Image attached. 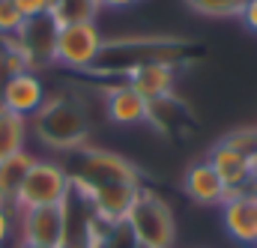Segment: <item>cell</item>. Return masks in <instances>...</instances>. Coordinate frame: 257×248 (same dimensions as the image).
I'll list each match as a JSON object with an SVG mask.
<instances>
[{"label":"cell","mask_w":257,"mask_h":248,"mask_svg":"<svg viewBox=\"0 0 257 248\" xmlns=\"http://www.w3.org/2000/svg\"><path fill=\"white\" fill-rule=\"evenodd\" d=\"M72 168H66L72 180V194L84 197V203L105 227L123 224L144 188L138 168L102 147H81L72 153Z\"/></svg>","instance_id":"obj_1"},{"label":"cell","mask_w":257,"mask_h":248,"mask_svg":"<svg viewBox=\"0 0 257 248\" xmlns=\"http://www.w3.org/2000/svg\"><path fill=\"white\" fill-rule=\"evenodd\" d=\"M30 120H33L36 141L42 147L54 150V153H75V150L87 147V135H90L87 114L69 96H51V99H45V105Z\"/></svg>","instance_id":"obj_2"},{"label":"cell","mask_w":257,"mask_h":248,"mask_svg":"<svg viewBox=\"0 0 257 248\" xmlns=\"http://www.w3.org/2000/svg\"><path fill=\"white\" fill-rule=\"evenodd\" d=\"M141 248H174L177 242V221L171 206L150 188H141L138 200L132 203L126 221H123Z\"/></svg>","instance_id":"obj_3"},{"label":"cell","mask_w":257,"mask_h":248,"mask_svg":"<svg viewBox=\"0 0 257 248\" xmlns=\"http://www.w3.org/2000/svg\"><path fill=\"white\" fill-rule=\"evenodd\" d=\"M69 197H72V180H69L66 165L54 162V159H36L18 188L15 215L24 209L60 206V203H69Z\"/></svg>","instance_id":"obj_4"},{"label":"cell","mask_w":257,"mask_h":248,"mask_svg":"<svg viewBox=\"0 0 257 248\" xmlns=\"http://www.w3.org/2000/svg\"><path fill=\"white\" fill-rule=\"evenodd\" d=\"M105 36L96 21H72L57 27L54 42V63H60L69 72H90L105 51Z\"/></svg>","instance_id":"obj_5"},{"label":"cell","mask_w":257,"mask_h":248,"mask_svg":"<svg viewBox=\"0 0 257 248\" xmlns=\"http://www.w3.org/2000/svg\"><path fill=\"white\" fill-rule=\"evenodd\" d=\"M21 242L36 248H66L69 245V203L39 206L18 212Z\"/></svg>","instance_id":"obj_6"},{"label":"cell","mask_w":257,"mask_h":248,"mask_svg":"<svg viewBox=\"0 0 257 248\" xmlns=\"http://www.w3.org/2000/svg\"><path fill=\"white\" fill-rule=\"evenodd\" d=\"M45 99H48L45 84L33 69L12 72L0 87V108H6V111H12L18 117H27V120L45 105Z\"/></svg>","instance_id":"obj_7"},{"label":"cell","mask_w":257,"mask_h":248,"mask_svg":"<svg viewBox=\"0 0 257 248\" xmlns=\"http://www.w3.org/2000/svg\"><path fill=\"white\" fill-rule=\"evenodd\" d=\"M221 224L233 242L257 248V197L227 194V200L221 203Z\"/></svg>","instance_id":"obj_8"},{"label":"cell","mask_w":257,"mask_h":248,"mask_svg":"<svg viewBox=\"0 0 257 248\" xmlns=\"http://www.w3.org/2000/svg\"><path fill=\"white\" fill-rule=\"evenodd\" d=\"M126 84L144 96L147 102H162L174 96L177 87V66L171 63H141L126 75Z\"/></svg>","instance_id":"obj_9"},{"label":"cell","mask_w":257,"mask_h":248,"mask_svg":"<svg viewBox=\"0 0 257 248\" xmlns=\"http://www.w3.org/2000/svg\"><path fill=\"white\" fill-rule=\"evenodd\" d=\"M27 66H42L45 60L54 63V42H57V24L51 15H42V18H33V21H24V27L15 33Z\"/></svg>","instance_id":"obj_10"},{"label":"cell","mask_w":257,"mask_h":248,"mask_svg":"<svg viewBox=\"0 0 257 248\" xmlns=\"http://www.w3.org/2000/svg\"><path fill=\"white\" fill-rule=\"evenodd\" d=\"M206 162H209V168L218 174V180L227 186V194H230V191H239V188L251 180V171H254L251 159H248L245 153L233 150V147L224 144V141H218V144L209 150Z\"/></svg>","instance_id":"obj_11"},{"label":"cell","mask_w":257,"mask_h":248,"mask_svg":"<svg viewBox=\"0 0 257 248\" xmlns=\"http://www.w3.org/2000/svg\"><path fill=\"white\" fill-rule=\"evenodd\" d=\"M105 111H108V120L117 126H141L150 120V102L138 96L126 81L105 90Z\"/></svg>","instance_id":"obj_12"},{"label":"cell","mask_w":257,"mask_h":248,"mask_svg":"<svg viewBox=\"0 0 257 248\" xmlns=\"http://www.w3.org/2000/svg\"><path fill=\"white\" fill-rule=\"evenodd\" d=\"M183 188L189 194V200H194L197 206H221L227 200V186L218 180V174L209 168V162H197L186 171L183 177Z\"/></svg>","instance_id":"obj_13"},{"label":"cell","mask_w":257,"mask_h":248,"mask_svg":"<svg viewBox=\"0 0 257 248\" xmlns=\"http://www.w3.org/2000/svg\"><path fill=\"white\" fill-rule=\"evenodd\" d=\"M36 162V156L33 153H18V156H12V159H6V162H0V206H6V209H12L15 212V200H18V188L24 183V177H27V171H30V165Z\"/></svg>","instance_id":"obj_14"},{"label":"cell","mask_w":257,"mask_h":248,"mask_svg":"<svg viewBox=\"0 0 257 248\" xmlns=\"http://www.w3.org/2000/svg\"><path fill=\"white\" fill-rule=\"evenodd\" d=\"M27 138H30V120L0 108V162L24 153Z\"/></svg>","instance_id":"obj_15"},{"label":"cell","mask_w":257,"mask_h":248,"mask_svg":"<svg viewBox=\"0 0 257 248\" xmlns=\"http://www.w3.org/2000/svg\"><path fill=\"white\" fill-rule=\"evenodd\" d=\"M96 12H99L96 0H54L48 15L54 18L57 27H63L72 21H96Z\"/></svg>","instance_id":"obj_16"},{"label":"cell","mask_w":257,"mask_h":248,"mask_svg":"<svg viewBox=\"0 0 257 248\" xmlns=\"http://www.w3.org/2000/svg\"><path fill=\"white\" fill-rule=\"evenodd\" d=\"M248 0H186V6L200 18H239Z\"/></svg>","instance_id":"obj_17"},{"label":"cell","mask_w":257,"mask_h":248,"mask_svg":"<svg viewBox=\"0 0 257 248\" xmlns=\"http://www.w3.org/2000/svg\"><path fill=\"white\" fill-rule=\"evenodd\" d=\"M224 144H230L233 150L245 153V156L254 162V156H257V129H239V132H230V135L224 138Z\"/></svg>","instance_id":"obj_18"},{"label":"cell","mask_w":257,"mask_h":248,"mask_svg":"<svg viewBox=\"0 0 257 248\" xmlns=\"http://www.w3.org/2000/svg\"><path fill=\"white\" fill-rule=\"evenodd\" d=\"M21 27H24V18L18 15L12 0H0V39L3 36H15Z\"/></svg>","instance_id":"obj_19"},{"label":"cell","mask_w":257,"mask_h":248,"mask_svg":"<svg viewBox=\"0 0 257 248\" xmlns=\"http://www.w3.org/2000/svg\"><path fill=\"white\" fill-rule=\"evenodd\" d=\"M12 6L18 9V15L24 21H33V18H42V15L51 12L54 0H12Z\"/></svg>","instance_id":"obj_20"},{"label":"cell","mask_w":257,"mask_h":248,"mask_svg":"<svg viewBox=\"0 0 257 248\" xmlns=\"http://www.w3.org/2000/svg\"><path fill=\"white\" fill-rule=\"evenodd\" d=\"M12 233H15V212L6 209V206H0V248L9 245Z\"/></svg>","instance_id":"obj_21"},{"label":"cell","mask_w":257,"mask_h":248,"mask_svg":"<svg viewBox=\"0 0 257 248\" xmlns=\"http://www.w3.org/2000/svg\"><path fill=\"white\" fill-rule=\"evenodd\" d=\"M239 21L245 24V30H251V33H257V0H248V3H245V9H242Z\"/></svg>","instance_id":"obj_22"},{"label":"cell","mask_w":257,"mask_h":248,"mask_svg":"<svg viewBox=\"0 0 257 248\" xmlns=\"http://www.w3.org/2000/svg\"><path fill=\"white\" fill-rule=\"evenodd\" d=\"M96 3H99V9H128L138 0H96Z\"/></svg>","instance_id":"obj_23"},{"label":"cell","mask_w":257,"mask_h":248,"mask_svg":"<svg viewBox=\"0 0 257 248\" xmlns=\"http://www.w3.org/2000/svg\"><path fill=\"white\" fill-rule=\"evenodd\" d=\"M251 165H254V171H251V177L257 180V156H254V162H251Z\"/></svg>","instance_id":"obj_24"},{"label":"cell","mask_w":257,"mask_h":248,"mask_svg":"<svg viewBox=\"0 0 257 248\" xmlns=\"http://www.w3.org/2000/svg\"><path fill=\"white\" fill-rule=\"evenodd\" d=\"M18 248H36V245H27V242H21V245H18Z\"/></svg>","instance_id":"obj_25"},{"label":"cell","mask_w":257,"mask_h":248,"mask_svg":"<svg viewBox=\"0 0 257 248\" xmlns=\"http://www.w3.org/2000/svg\"><path fill=\"white\" fill-rule=\"evenodd\" d=\"M66 248H75V245H66Z\"/></svg>","instance_id":"obj_26"},{"label":"cell","mask_w":257,"mask_h":248,"mask_svg":"<svg viewBox=\"0 0 257 248\" xmlns=\"http://www.w3.org/2000/svg\"><path fill=\"white\" fill-rule=\"evenodd\" d=\"M135 248H141V245H135Z\"/></svg>","instance_id":"obj_27"}]
</instances>
